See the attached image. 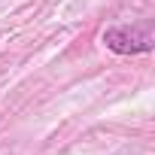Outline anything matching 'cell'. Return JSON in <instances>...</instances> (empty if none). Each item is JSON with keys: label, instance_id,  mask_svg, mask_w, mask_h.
Segmentation results:
<instances>
[{"label": "cell", "instance_id": "1", "mask_svg": "<svg viewBox=\"0 0 155 155\" xmlns=\"http://www.w3.org/2000/svg\"><path fill=\"white\" fill-rule=\"evenodd\" d=\"M104 46L116 55H146L155 49V37L149 28H128V25H116L104 31Z\"/></svg>", "mask_w": 155, "mask_h": 155}]
</instances>
